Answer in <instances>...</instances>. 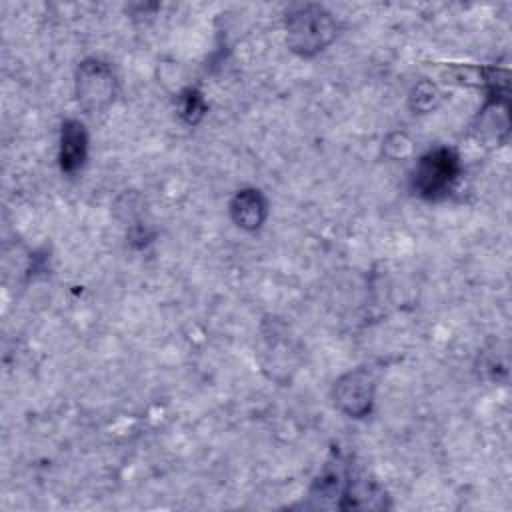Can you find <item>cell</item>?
<instances>
[{
    "label": "cell",
    "instance_id": "obj_4",
    "mask_svg": "<svg viewBox=\"0 0 512 512\" xmlns=\"http://www.w3.org/2000/svg\"><path fill=\"white\" fill-rule=\"evenodd\" d=\"M374 376L366 368H354L342 374L332 388L334 404L350 418H364L374 406Z\"/></svg>",
    "mask_w": 512,
    "mask_h": 512
},
{
    "label": "cell",
    "instance_id": "obj_7",
    "mask_svg": "<svg viewBox=\"0 0 512 512\" xmlns=\"http://www.w3.org/2000/svg\"><path fill=\"white\" fill-rule=\"evenodd\" d=\"M88 158V132L86 126L68 118L60 126V146H58V164L64 174H76Z\"/></svg>",
    "mask_w": 512,
    "mask_h": 512
},
{
    "label": "cell",
    "instance_id": "obj_10",
    "mask_svg": "<svg viewBox=\"0 0 512 512\" xmlns=\"http://www.w3.org/2000/svg\"><path fill=\"white\" fill-rule=\"evenodd\" d=\"M206 110H208V104H206L200 90L186 88V90L180 92V96H178V114L182 116V120L186 124H192V126L198 124L204 118Z\"/></svg>",
    "mask_w": 512,
    "mask_h": 512
},
{
    "label": "cell",
    "instance_id": "obj_2",
    "mask_svg": "<svg viewBox=\"0 0 512 512\" xmlns=\"http://www.w3.org/2000/svg\"><path fill=\"white\" fill-rule=\"evenodd\" d=\"M460 172L458 152L448 146H436L418 158L412 170V190L424 200H442L454 190Z\"/></svg>",
    "mask_w": 512,
    "mask_h": 512
},
{
    "label": "cell",
    "instance_id": "obj_9",
    "mask_svg": "<svg viewBox=\"0 0 512 512\" xmlns=\"http://www.w3.org/2000/svg\"><path fill=\"white\" fill-rule=\"evenodd\" d=\"M442 94L438 90V86L432 80H420L414 84V88L410 90L408 96V106L416 112V114H426L432 112L438 102H440Z\"/></svg>",
    "mask_w": 512,
    "mask_h": 512
},
{
    "label": "cell",
    "instance_id": "obj_11",
    "mask_svg": "<svg viewBox=\"0 0 512 512\" xmlns=\"http://www.w3.org/2000/svg\"><path fill=\"white\" fill-rule=\"evenodd\" d=\"M414 142L406 132H390L382 142V152L390 160H402L412 154Z\"/></svg>",
    "mask_w": 512,
    "mask_h": 512
},
{
    "label": "cell",
    "instance_id": "obj_5",
    "mask_svg": "<svg viewBox=\"0 0 512 512\" xmlns=\"http://www.w3.org/2000/svg\"><path fill=\"white\" fill-rule=\"evenodd\" d=\"M472 134L484 144H504L510 134V100L508 94H488L484 106L472 124Z\"/></svg>",
    "mask_w": 512,
    "mask_h": 512
},
{
    "label": "cell",
    "instance_id": "obj_8",
    "mask_svg": "<svg viewBox=\"0 0 512 512\" xmlns=\"http://www.w3.org/2000/svg\"><path fill=\"white\" fill-rule=\"evenodd\" d=\"M228 212L238 228L254 232L268 218V200L258 188H242L232 196Z\"/></svg>",
    "mask_w": 512,
    "mask_h": 512
},
{
    "label": "cell",
    "instance_id": "obj_3",
    "mask_svg": "<svg viewBox=\"0 0 512 512\" xmlns=\"http://www.w3.org/2000/svg\"><path fill=\"white\" fill-rule=\"evenodd\" d=\"M74 90L82 110L88 114L104 112L112 106L118 92L114 68L100 58L82 60L74 74Z\"/></svg>",
    "mask_w": 512,
    "mask_h": 512
},
{
    "label": "cell",
    "instance_id": "obj_1",
    "mask_svg": "<svg viewBox=\"0 0 512 512\" xmlns=\"http://www.w3.org/2000/svg\"><path fill=\"white\" fill-rule=\"evenodd\" d=\"M284 26L288 48L302 58L316 56L338 36L334 14L326 6L314 2L292 4L286 10Z\"/></svg>",
    "mask_w": 512,
    "mask_h": 512
},
{
    "label": "cell",
    "instance_id": "obj_6",
    "mask_svg": "<svg viewBox=\"0 0 512 512\" xmlns=\"http://www.w3.org/2000/svg\"><path fill=\"white\" fill-rule=\"evenodd\" d=\"M350 482H352V474L348 470L346 460L342 458V454L334 452L326 460V464L322 466L318 476L314 478L308 496L318 500V506H322V508H328V500H332L330 506L336 508V498H340L344 502ZM342 502H340V508H342Z\"/></svg>",
    "mask_w": 512,
    "mask_h": 512
}]
</instances>
